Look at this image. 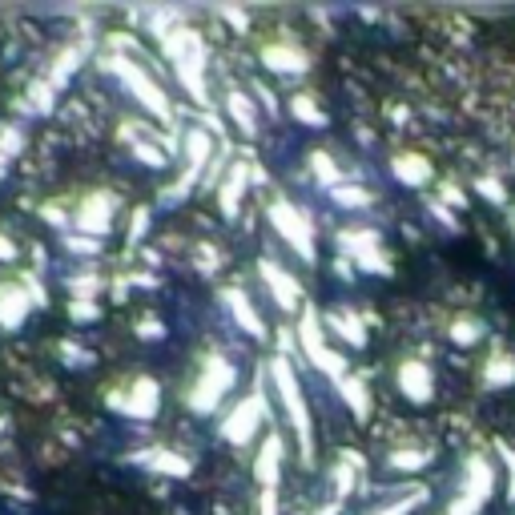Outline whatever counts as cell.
<instances>
[{"label":"cell","mask_w":515,"mask_h":515,"mask_svg":"<svg viewBox=\"0 0 515 515\" xmlns=\"http://www.w3.org/2000/svg\"><path fill=\"white\" fill-rule=\"evenodd\" d=\"M270 379H274V395L282 399L286 423H290V431L298 439L302 463H314V419H310V407H306V395H302V383L294 375L290 355H274L270 359Z\"/></svg>","instance_id":"obj_1"},{"label":"cell","mask_w":515,"mask_h":515,"mask_svg":"<svg viewBox=\"0 0 515 515\" xmlns=\"http://www.w3.org/2000/svg\"><path fill=\"white\" fill-rule=\"evenodd\" d=\"M234 379H238L234 363H230L222 351H210V355L202 359L198 375L190 379V387L182 391V399H186V407H190L194 415H210V411H218V403L226 399V391L234 387Z\"/></svg>","instance_id":"obj_2"},{"label":"cell","mask_w":515,"mask_h":515,"mask_svg":"<svg viewBox=\"0 0 515 515\" xmlns=\"http://www.w3.org/2000/svg\"><path fill=\"white\" fill-rule=\"evenodd\" d=\"M165 57H169V65H174V73H178V81L198 97V101H206V45H202V37L194 33V29H165Z\"/></svg>","instance_id":"obj_3"},{"label":"cell","mask_w":515,"mask_h":515,"mask_svg":"<svg viewBox=\"0 0 515 515\" xmlns=\"http://www.w3.org/2000/svg\"><path fill=\"white\" fill-rule=\"evenodd\" d=\"M491 491H495V471H491L487 455H471L467 467H463L459 491L447 499V507L439 515H479L483 503L491 499Z\"/></svg>","instance_id":"obj_4"},{"label":"cell","mask_w":515,"mask_h":515,"mask_svg":"<svg viewBox=\"0 0 515 515\" xmlns=\"http://www.w3.org/2000/svg\"><path fill=\"white\" fill-rule=\"evenodd\" d=\"M266 214H270V226L282 234V242L302 258V262H314L318 258V246H314V226H310V218L290 202V198H270V206H266Z\"/></svg>","instance_id":"obj_5"},{"label":"cell","mask_w":515,"mask_h":515,"mask_svg":"<svg viewBox=\"0 0 515 515\" xmlns=\"http://www.w3.org/2000/svg\"><path fill=\"white\" fill-rule=\"evenodd\" d=\"M258 479V515H278V479H282V435H266L254 455Z\"/></svg>","instance_id":"obj_6"},{"label":"cell","mask_w":515,"mask_h":515,"mask_svg":"<svg viewBox=\"0 0 515 515\" xmlns=\"http://www.w3.org/2000/svg\"><path fill=\"white\" fill-rule=\"evenodd\" d=\"M298 342H302V351H306V359L326 375V379H342L347 375V363H342V355H334L330 347H326V334H322V322H318V314H314V306H306L302 310V318H298Z\"/></svg>","instance_id":"obj_7"},{"label":"cell","mask_w":515,"mask_h":515,"mask_svg":"<svg viewBox=\"0 0 515 515\" xmlns=\"http://www.w3.org/2000/svg\"><path fill=\"white\" fill-rule=\"evenodd\" d=\"M109 73H113V77H117V81H121V85L133 93V101H141V105H145L153 117H161V121L169 117V101H165L161 85H157V81H153V77H149L141 65H133L129 57H113V61H109Z\"/></svg>","instance_id":"obj_8"},{"label":"cell","mask_w":515,"mask_h":515,"mask_svg":"<svg viewBox=\"0 0 515 515\" xmlns=\"http://www.w3.org/2000/svg\"><path fill=\"white\" fill-rule=\"evenodd\" d=\"M262 423H266V395H262V387H250L242 395V403L222 419V439L234 447H246Z\"/></svg>","instance_id":"obj_9"},{"label":"cell","mask_w":515,"mask_h":515,"mask_svg":"<svg viewBox=\"0 0 515 515\" xmlns=\"http://www.w3.org/2000/svg\"><path fill=\"white\" fill-rule=\"evenodd\" d=\"M109 403H113L121 415H129V419H153L157 407H161V387H157L153 379H133L125 391L109 395Z\"/></svg>","instance_id":"obj_10"},{"label":"cell","mask_w":515,"mask_h":515,"mask_svg":"<svg viewBox=\"0 0 515 515\" xmlns=\"http://www.w3.org/2000/svg\"><path fill=\"white\" fill-rule=\"evenodd\" d=\"M258 278L266 282V290H270V298H274V306H278V310L294 314V310L302 306V286H298V278H294V274H286L274 258H262V262H258Z\"/></svg>","instance_id":"obj_11"},{"label":"cell","mask_w":515,"mask_h":515,"mask_svg":"<svg viewBox=\"0 0 515 515\" xmlns=\"http://www.w3.org/2000/svg\"><path fill=\"white\" fill-rule=\"evenodd\" d=\"M338 242H342V250H347L363 270L391 274V262H387V254L379 250V234H371V230H347Z\"/></svg>","instance_id":"obj_12"},{"label":"cell","mask_w":515,"mask_h":515,"mask_svg":"<svg viewBox=\"0 0 515 515\" xmlns=\"http://www.w3.org/2000/svg\"><path fill=\"white\" fill-rule=\"evenodd\" d=\"M395 383L411 403H431V395H435V371L423 359H403L395 367Z\"/></svg>","instance_id":"obj_13"},{"label":"cell","mask_w":515,"mask_h":515,"mask_svg":"<svg viewBox=\"0 0 515 515\" xmlns=\"http://www.w3.org/2000/svg\"><path fill=\"white\" fill-rule=\"evenodd\" d=\"M113 210H117V198L113 194H105V190H93V194H85L81 198V206H77V230H89V234H105L109 226H113Z\"/></svg>","instance_id":"obj_14"},{"label":"cell","mask_w":515,"mask_h":515,"mask_svg":"<svg viewBox=\"0 0 515 515\" xmlns=\"http://www.w3.org/2000/svg\"><path fill=\"white\" fill-rule=\"evenodd\" d=\"M33 302H37V298H33L21 282H0V326H5V330H17V326L29 318Z\"/></svg>","instance_id":"obj_15"},{"label":"cell","mask_w":515,"mask_h":515,"mask_svg":"<svg viewBox=\"0 0 515 515\" xmlns=\"http://www.w3.org/2000/svg\"><path fill=\"white\" fill-rule=\"evenodd\" d=\"M262 61H266V69H274V73H306V69H310V53L298 49V45H290V41L266 45V49H262Z\"/></svg>","instance_id":"obj_16"},{"label":"cell","mask_w":515,"mask_h":515,"mask_svg":"<svg viewBox=\"0 0 515 515\" xmlns=\"http://www.w3.org/2000/svg\"><path fill=\"white\" fill-rule=\"evenodd\" d=\"M226 306H230V314L238 318V326L246 330V334H254V338H266V322H262V314L254 310V302L246 298V290H238V286H226Z\"/></svg>","instance_id":"obj_17"},{"label":"cell","mask_w":515,"mask_h":515,"mask_svg":"<svg viewBox=\"0 0 515 515\" xmlns=\"http://www.w3.org/2000/svg\"><path fill=\"white\" fill-rule=\"evenodd\" d=\"M391 169H395V178H399L403 186H427V182L435 178V169H431V161H427L423 153H395Z\"/></svg>","instance_id":"obj_18"},{"label":"cell","mask_w":515,"mask_h":515,"mask_svg":"<svg viewBox=\"0 0 515 515\" xmlns=\"http://www.w3.org/2000/svg\"><path fill=\"white\" fill-rule=\"evenodd\" d=\"M479 379H483V387H491V391L511 387V383H515V359H511V351H491L487 363H483V371H479Z\"/></svg>","instance_id":"obj_19"},{"label":"cell","mask_w":515,"mask_h":515,"mask_svg":"<svg viewBox=\"0 0 515 515\" xmlns=\"http://www.w3.org/2000/svg\"><path fill=\"white\" fill-rule=\"evenodd\" d=\"M338 395H342V403H347L351 411H355V419H371V391L355 379V375H342L338 383Z\"/></svg>","instance_id":"obj_20"},{"label":"cell","mask_w":515,"mask_h":515,"mask_svg":"<svg viewBox=\"0 0 515 515\" xmlns=\"http://www.w3.org/2000/svg\"><path fill=\"white\" fill-rule=\"evenodd\" d=\"M242 198H246V165H234V169H230V178H226V186L218 190L222 214H226V218H234V214H238V206H242Z\"/></svg>","instance_id":"obj_21"},{"label":"cell","mask_w":515,"mask_h":515,"mask_svg":"<svg viewBox=\"0 0 515 515\" xmlns=\"http://www.w3.org/2000/svg\"><path fill=\"white\" fill-rule=\"evenodd\" d=\"M330 330L347 338L351 347H363V342H367V326L359 322L355 310H334V314H330Z\"/></svg>","instance_id":"obj_22"},{"label":"cell","mask_w":515,"mask_h":515,"mask_svg":"<svg viewBox=\"0 0 515 515\" xmlns=\"http://www.w3.org/2000/svg\"><path fill=\"white\" fill-rule=\"evenodd\" d=\"M145 467H153V471H165V475H190V459L186 455H178V451H149L145 459H141Z\"/></svg>","instance_id":"obj_23"},{"label":"cell","mask_w":515,"mask_h":515,"mask_svg":"<svg viewBox=\"0 0 515 515\" xmlns=\"http://www.w3.org/2000/svg\"><path fill=\"white\" fill-rule=\"evenodd\" d=\"M226 109H230V117L242 125L246 137L258 133V113H254V101H250L246 93H230V97H226Z\"/></svg>","instance_id":"obj_24"},{"label":"cell","mask_w":515,"mask_h":515,"mask_svg":"<svg viewBox=\"0 0 515 515\" xmlns=\"http://www.w3.org/2000/svg\"><path fill=\"white\" fill-rule=\"evenodd\" d=\"M419 503H427V491H423V487H415V491H407V495H399V499L383 503V507H379V511H371V515H411Z\"/></svg>","instance_id":"obj_25"},{"label":"cell","mask_w":515,"mask_h":515,"mask_svg":"<svg viewBox=\"0 0 515 515\" xmlns=\"http://www.w3.org/2000/svg\"><path fill=\"white\" fill-rule=\"evenodd\" d=\"M290 109H294V117L298 121H306V125H326V113L314 105V97H306V93H298L294 101H290Z\"/></svg>","instance_id":"obj_26"},{"label":"cell","mask_w":515,"mask_h":515,"mask_svg":"<svg viewBox=\"0 0 515 515\" xmlns=\"http://www.w3.org/2000/svg\"><path fill=\"white\" fill-rule=\"evenodd\" d=\"M334 202L347 206V210H359V206H371V194L359 186H334Z\"/></svg>","instance_id":"obj_27"},{"label":"cell","mask_w":515,"mask_h":515,"mask_svg":"<svg viewBox=\"0 0 515 515\" xmlns=\"http://www.w3.org/2000/svg\"><path fill=\"white\" fill-rule=\"evenodd\" d=\"M310 169H314V178H318V182L338 186V169H334V161H330L326 153H310Z\"/></svg>","instance_id":"obj_28"},{"label":"cell","mask_w":515,"mask_h":515,"mask_svg":"<svg viewBox=\"0 0 515 515\" xmlns=\"http://www.w3.org/2000/svg\"><path fill=\"white\" fill-rule=\"evenodd\" d=\"M391 463L395 467H423V463H431V451H419V447H399V455H391Z\"/></svg>","instance_id":"obj_29"},{"label":"cell","mask_w":515,"mask_h":515,"mask_svg":"<svg viewBox=\"0 0 515 515\" xmlns=\"http://www.w3.org/2000/svg\"><path fill=\"white\" fill-rule=\"evenodd\" d=\"M451 334H455V342H467V347H471V342L479 338V322L475 318H455Z\"/></svg>","instance_id":"obj_30"},{"label":"cell","mask_w":515,"mask_h":515,"mask_svg":"<svg viewBox=\"0 0 515 515\" xmlns=\"http://www.w3.org/2000/svg\"><path fill=\"white\" fill-rule=\"evenodd\" d=\"M0 262H17V242H9L5 234H0Z\"/></svg>","instance_id":"obj_31"},{"label":"cell","mask_w":515,"mask_h":515,"mask_svg":"<svg viewBox=\"0 0 515 515\" xmlns=\"http://www.w3.org/2000/svg\"><path fill=\"white\" fill-rule=\"evenodd\" d=\"M318 515H330V511H318Z\"/></svg>","instance_id":"obj_32"}]
</instances>
